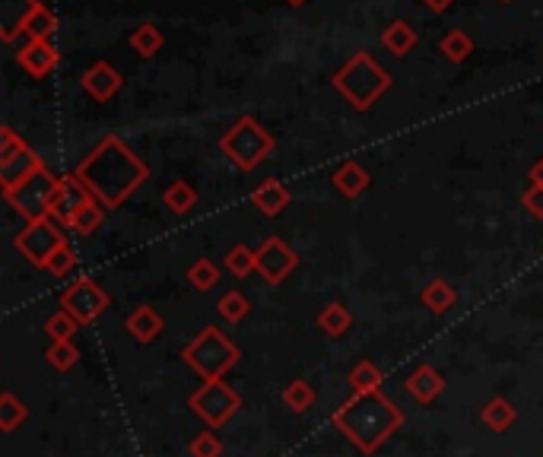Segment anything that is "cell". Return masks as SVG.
<instances>
[{
	"label": "cell",
	"instance_id": "6da1fadb",
	"mask_svg": "<svg viewBox=\"0 0 543 457\" xmlns=\"http://www.w3.org/2000/svg\"><path fill=\"white\" fill-rule=\"evenodd\" d=\"M77 178L105 210H118L143 188L150 169L121 137H102L77 166Z\"/></svg>",
	"mask_w": 543,
	"mask_h": 457
},
{
	"label": "cell",
	"instance_id": "7a4b0ae2",
	"mask_svg": "<svg viewBox=\"0 0 543 457\" xmlns=\"http://www.w3.org/2000/svg\"><path fill=\"white\" fill-rule=\"evenodd\" d=\"M334 426L362 454H375L404 426V413L401 407H394V400H388L382 391L353 394L334 410Z\"/></svg>",
	"mask_w": 543,
	"mask_h": 457
},
{
	"label": "cell",
	"instance_id": "3957f363",
	"mask_svg": "<svg viewBox=\"0 0 543 457\" xmlns=\"http://www.w3.org/2000/svg\"><path fill=\"white\" fill-rule=\"evenodd\" d=\"M334 89L356 112H369L391 89V73L382 64H375L369 51H356L353 58L334 73Z\"/></svg>",
	"mask_w": 543,
	"mask_h": 457
},
{
	"label": "cell",
	"instance_id": "277c9868",
	"mask_svg": "<svg viewBox=\"0 0 543 457\" xmlns=\"http://www.w3.org/2000/svg\"><path fill=\"white\" fill-rule=\"evenodd\" d=\"M274 137H270L267 127L258 121V118H239L229 131L220 137V150L223 156L232 162L235 169L242 172H255L264 159H270V153H274Z\"/></svg>",
	"mask_w": 543,
	"mask_h": 457
},
{
	"label": "cell",
	"instance_id": "5b68a950",
	"mask_svg": "<svg viewBox=\"0 0 543 457\" xmlns=\"http://www.w3.org/2000/svg\"><path fill=\"white\" fill-rule=\"evenodd\" d=\"M181 359H185L204 381H220L232 365H239L242 350L220 331V327H204V331L185 346Z\"/></svg>",
	"mask_w": 543,
	"mask_h": 457
},
{
	"label": "cell",
	"instance_id": "8992f818",
	"mask_svg": "<svg viewBox=\"0 0 543 457\" xmlns=\"http://www.w3.org/2000/svg\"><path fill=\"white\" fill-rule=\"evenodd\" d=\"M64 245H67L64 226L54 223L51 216L48 219H35V223H26L20 232H16V239H13V248L20 251L32 267H39V270H48V261Z\"/></svg>",
	"mask_w": 543,
	"mask_h": 457
},
{
	"label": "cell",
	"instance_id": "52a82bcc",
	"mask_svg": "<svg viewBox=\"0 0 543 457\" xmlns=\"http://www.w3.org/2000/svg\"><path fill=\"white\" fill-rule=\"evenodd\" d=\"M188 404H191V410L201 416L210 429H220V426L229 423L235 413H239L242 394L232 391L226 381L220 378V381H204V385L191 394Z\"/></svg>",
	"mask_w": 543,
	"mask_h": 457
},
{
	"label": "cell",
	"instance_id": "ba28073f",
	"mask_svg": "<svg viewBox=\"0 0 543 457\" xmlns=\"http://www.w3.org/2000/svg\"><path fill=\"white\" fill-rule=\"evenodd\" d=\"M54 188H58V178H54L48 169H39L35 175H29L23 185H16L13 191H7V204H13V210L26 216V223H35V219H48L51 216V197Z\"/></svg>",
	"mask_w": 543,
	"mask_h": 457
},
{
	"label": "cell",
	"instance_id": "9c48e42d",
	"mask_svg": "<svg viewBox=\"0 0 543 457\" xmlns=\"http://www.w3.org/2000/svg\"><path fill=\"white\" fill-rule=\"evenodd\" d=\"M58 305H61V312H67L70 318H74L83 327V324H93V321L102 318V312L108 308V292L93 277H83V280L70 283L61 292Z\"/></svg>",
	"mask_w": 543,
	"mask_h": 457
},
{
	"label": "cell",
	"instance_id": "30bf717a",
	"mask_svg": "<svg viewBox=\"0 0 543 457\" xmlns=\"http://www.w3.org/2000/svg\"><path fill=\"white\" fill-rule=\"evenodd\" d=\"M93 200H96L93 191H89L77 175H64V178H58V188H54V197H51V219L61 223L64 229H70L77 213L86 204H93Z\"/></svg>",
	"mask_w": 543,
	"mask_h": 457
},
{
	"label": "cell",
	"instance_id": "8fae6325",
	"mask_svg": "<svg viewBox=\"0 0 543 457\" xmlns=\"http://www.w3.org/2000/svg\"><path fill=\"white\" fill-rule=\"evenodd\" d=\"M296 267H299V254L289 248L280 235L264 239V245L258 248V273L270 286H280Z\"/></svg>",
	"mask_w": 543,
	"mask_h": 457
},
{
	"label": "cell",
	"instance_id": "7c38bea8",
	"mask_svg": "<svg viewBox=\"0 0 543 457\" xmlns=\"http://www.w3.org/2000/svg\"><path fill=\"white\" fill-rule=\"evenodd\" d=\"M83 89H86V96L89 99H96V102H108V99H115L118 96V89H121V73L108 64V61H96V64H89L83 70Z\"/></svg>",
	"mask_w": 543,
	"mask_h": 457
},
{
	"label": "cell",
	"instance_id": "4fadbf2b",
	"mask_svg": "<svg viewBox=\"0 0 543 457\" xmlns=\"http://www.w3.org/2000/svg\"><path fill=\"white\" fill-rule=\"evenodd\" d=\"M58 61H61V54L54 51L51 42H26V48L16 51V64L35 80H45L48 73L58 67Z\"/></svg>",
	"mask_w": 543,
	"mask_h": 457
},
{
	"label": "cell",
	"instance_id": "5bb4252c",
	"mask_svg": "<svg viewBox=\"0 0 543 457\" xmlns=\"http://www.w3.org/2000/svg\"><path fill=\"white\" fill-rule=\"evenodd\" d=\"M42 7V0H0V39L16 42L26 20Z\"/></svg>",
	"mask_w": 543,
	"mask_h": 457
},
{
	"label": "cell",
	"instance_id": "9a60e30c",
	"mask_svg": "<svg viewBox=\"0 0 543 457\" xmlns=\"http://www.w3.org/2000/svg\"><path fill=\"white\" fill-rule=\"evenodd\" d=\"M39 169H45L42 156L35 153L32 146H26L20 156H13L10 162H4V166H0V188H4V194H7V191H13L16 185H23V181H26L29 175H35Z\"/></svg>",
	"mask_w": 543,
	"mask_h": 457
},
{
	"label": "cell",
	"instance_id": "2e32d148",
	"mask_svg": "<svg viewBox=\"0 0 543 457\" xmlns=\"http://www.w3.org/2000/svg\"><path fill=\"white\" fill-rule=\"evenodd\" d=\"M445 391V378L442 372H436L432 365H416L413 375L407 378V394L416 400V404H432L439 394Z\"/></svg>",
	"mask_w": 543,
	"mask_h": 457
},
{
	"label": "cell",
	"instance_id": "e0dca14e",
	"mask_svg": "<svg viewBox=\"0 0 543 457\" xmlns=\"http://www.w3.org/2000/svg\"><path fill=\"white\" fill-rule=\"evenodd\" d=\"M124 327H128L137 343H153L162 334L166 321H162V315L156 312L153 305H137L134 312L124 318Z\"/></svg>",
	"mask_w": 543,
	"mask_h": 457
},
{
	"label": "cell",
	"instance_id": "ac0fdd59",
	"mask_svg": "<svg viewBox=\"0 0 543 457\" xmlns=\"http://www.w3.org/2000/svg\"><path fill=\"white\" fill-rule=\"evenodd\" d=\"M251 204H255L264 216H280L289 204H293V194H289L283 181L267 178L264 185H258L255 194H251Z\"/></svg>",
	"mask_w": 543,
	"mask_h": 457
},
{
	"label": "cell",
	"instance_id": "d6986e66",
	"mask_svg": "<svg viewBox=\"0 0 543 457\" xmlns=\"http://www.w3.org/2000/svg\"><path fill=\"white\" fill-rule=\"evenodd\" d=\"M331 181H334V188H337L343 197H350V200H356L359 194H366V191H369V185H372L369 172L362 169L356 159L343 162V166L331 175Z\"/></svg>",
	"mask_w": 543,
	"mask_h": 457
},
{
	"label": "cell",
	"instance_id": "ffe728a7",
	"mask_svg": "<svg viewBox=\"0 0 543 457\" xmlns=\"http://www.w3.org/2000/svg\"><path fill=\"white\" fill-rule=\"evenodd\" d=\"M480 419H483L486 429L509 432L515 426V419H518V410L505 397H493V400H486V407L480 410Z\"/></svg>",
	"mask_w": 543,
	"mask_h": 457
},
{
	"label": "cell",
	"instance_id": "44dd1931",
	"mask_svg": "<svg viewBox=\"0 0 543 457\" xmlns=\"http://www.w3.org/2000/svg\"><path fill=\"white\" fill-rule=\"evenodd\" d=\"M416 29L410 26V23H404V20H394L385 32H382V45H385V51H391L394 58H404V54H410L413 48H416Z\"/></svg>",
	"mask_w": 543,
	"mask_h": 457
},
{
	"label": "cell",
	"instance_id": "7402d4cb",
	"mask_svg": "<svg viewBox=\"0 0 543 457\" xmlns=\"http://www.w3.org/2000/svg\"><path fill=\"white\" fill-rule=\"evenodd\" d=\"M128 45L140 54V58H156L166 45V35H162L153 23H140L131 35H128Z\"/></svg>",
	"mask_w": 543,
	"mask_h": 457
},
{
	"label": "cell",
	"instance_id": "603a6c76",
	"mask_svg": "<svg viewBox=\"0 0 543 457\" xmlns=\"http://www.w3.org/2000/svg\"><path fill=\"white\" fill-rule=\"evenodd\" d=\"M350 324H353V315H350V308L343 305V302H331V305H324L321 308V315H318V327L328 337H343L350 331Z\"/></svg>",
	"mask_w": 543,
	"mask_h": 457
},
{
	"label": "cell",
	"instance_id": "cb8c5ba5",
	"mask_svg": "<svg viewBox=\"0 0 543 457\" xmlns=\"http://www.w3.org/2000/svg\"><path fill=\"white\" fill-rule=\"evenodd\" d=\"M162 204H166L175 216H188L197 204V191L188 185L185 178H178L166 191H162Z\"/></svg>",
	"mask_w": 543,
	"mask_h": 457
},
{
	"label": "cell",
	"instance_id": "d4e9b609",
	"mask_svg": "<svg viewBox=\"0 0 543 457\" xmlns=\"http://www.w3.org/2000/svg\"><path fill=\"white\" fill-rule=\"evenodd\" d=\"M423 305L429 308L432 315H445V312H451V305H455V289H451V283L448 280H432L426 289H423Z\"/></svg>",
	"mask_w": 543,
	"mask_h": 457
},
{
	"label": "cell",
	"instance_id": "484cf974",
	"mask_svg": "<svg viewBox=\"0 0 543 457\" xmlns=\"http://www.w3.org/2000/svg\"><path fill=\"white\" fill-rule=\"evenodd\" d=\"M439 51L445 54L451 64H464L470 54H474V39H470L464 29H451V32L442 35Z\"/></svg>",
	"mask_w": 543,
	"mask_h": 457
},
{
	"label": "cell",
	"instance_id": "4316f807",
	"mask_svg": "<svg viewBox=\"0 0 543 457\" xmlns=\"http://www.w3.org/2000/svg\"><path fill=\"white\" fill-rule=\"evenodd\" d=\"M347 381H350L353 394H372V391L382 388V372H378L375 362L362 359L359 365H353V369H350Z\"/></svg>",
	"mask_w": 543,
	"mask_h": 457
},
{
	"label": "cell",
	"instance_id": "83f0119b",
	"mask_svg": "<svg viewBox=\"0 0 543 457\" xmlns=\"http://www.w3.org/2000/svg\"><path fill=\"white\" fill-rule=\"evenodd\" d=\"M54 29H58V16H54V13L42 4V7L26 20L23 35H29V42H51Z\"/></svg>",
	"mask_w": 543,
	"mask_h": 457
},
{
	"label": "cell",
	"instance_id": "f1b7e54d",
	"mask_svg": "<svg viewBox=\"0 0 543 457\" xmlns=\"http://www.w3.org/2000/svg\"><path fill=\"white\" fill-rule=\"evenodd\" d=\"M29 419V407L23 404L20 397L13 391H4L0 394V429L4 432H13L16 426H23Z\"/></svg>",
	"mask_w": 543,
	"mask_h": 457
},
{
	"label": "cell",
	"instance_id": "f546056e",
	"mask_svg": "<svg viewBox=\"0 0 543 457\" xmlns=\"http://www.w3.org/2000/svg\"><path fill=\"white\" fill-rule=\"evenodd\" d=\"M283 404L293 410V413H305L315 407V388L309 385L305 378H293L289 385L283 388Z\"/></svg>",
	"mask_w": 543,
	"mask_h": 457
},
{
	"label": "cell",
	"instance_id": "4dcf8cb0",
	"mask_svg": "<svg viewBox=\"0 0 543 457\" xmlns=\"http://www.w3.org/2000/svg\"><path fill=\"white\" fill-rule=\"evenodd\" d=\"M216 312H220V318H223V321L239 324V321H245V318H248L251 305H248V299L242 296L239 289H229V292H223V296H220V302H216Z\"/></svg>",
	"mask_w": 543,
	"mask_h": 457
},
{
	"label": "cell",
	"instance_id": "1f68e13d",
	"mask_svg": "<svg viewBox=\"0 0 543 457\" xmlns=\"http://www.w3.org/2000/svg\"><path fill=\"white\" fill-rule=\"evenodd\" d=\"M226 270L232 277H248L258 270V251H251L248 245H232L226 254Z\"/></svg>",
	"mask_w": 543,
	"mask_h": 457
},
{
	"label": "cell",
	"instance_id": "d6a6232c",
	"mask_svg": "<svg viewBox=\"0 0 543 457\" xmlns=\"http://www.w3.org/2000/svg\"><path fill=\"white\" fill-rule=\"evenodd\" d=\"M77 331H80V324L70 318L67 312H58V315H51L45 321V334H48L51 343H74Z\"/></svg>",
	"mask_w": 543,
	"mask_h": 457
},
{
	"label": "cell",
	"instance_id": "836d02e7",
	"mask_svg": "<svg viewBox=\"0 0 543 457\" xmlns=\"http://www.w3.org/2000/svg\"><path fill=\"white\" fill-rule=\"evenodd\" d=\"M188 280L197 292H210L216 283H220V267H216L210 258H201L188 267Z\"/></svg>",
	"mask_w": 543,
	"mask_h": 457
},
{
	"label": "cell",
	"instance_id": "e575fe53",
	"mask_svg": "<svg viewBox=\"0 0 543 457\" xmlns=\"http://www.w3.org/2000/svg\"><path fill=\"white\" fill-rule=\"evenodd\" d=\"M45 359L51 369H58V372H70L74 365L80 362V350L74 343H51L48 350H45Z\"/></svg>",
	"mask_w": 543,
	"mask_h": 457
},
{
	"label": "cell",
	"instance_id": "d590c367",
	"mask_svg": "<svg viewBox=\"0 0 543 457\" xmlns=\"http://www.w3.org/2000/svg\"><path fill=\"white\" fill-rule=\"evenodd\" d=\"M102 219H105V207L99 204V200H93V204H86L80 213H77V219H74V229L77 235H93L96 229H102Z\"/></svg>",
	"mask_w": 543,
	"mask_h": 457
},
{
	"label": "cell",
	"instance_id": "8d00e7d4",
	"mask_svg": "<svg viewBox=\"0 0 543 457\" xmlns=\"http://www.w3.org/2000/svg\"><path fill=\"white\" fill-rule=\"evenodd\" d=\"M188 451H191V457H220L223 454V442L213 432H197L191 438Z\"/></svg>",
	"mask_w": 543,
	"mask_h": 457
},
{
	"label": "cell",
	"instance_id": "74e56055",
	"mask_svg": "<svg viewBox=\"0 0 543 457\" xmlns=\"http://www.w3.org/2000/svg\"><path fill=\"white\" fill-rule=\"evenodd\" d=\"M26 146H29V143H26L20 134H16L13 127H0V166H4V162H10L13 156H20Z\"/></svg>",
	"mask_w": 543,
	"mask_h": 457
},
{
	"label": "cell",
	"instance_id": "f35d334b",
	"mask_svg": "<svg viewBox=\"0 0 543 457\" xmlns=\"http://www.w3.org/2000/svg\"><path fill=\"white\" fill-rule=\"evenodd\" d=\"M74 264H77V254H74V248L70 245H64L54 258L48 261V273L51 277H67L70 270H74Z\"/></svg>",
	"mask_w": 543,
	"mask_h": 457
},
{
	"label": "cell",
	"instance_id": "ab89813d",
	"mask_svg": "<svg viewBox=\"0 0 543 457\" xmlns=\"http://www.w3.org/2000/svg\"><path fill=\"white\" fill-rule=\"evenodd\" d=\"M521 204H524V210H528L531 216L543 219V188L531 185L528 191H524V197H521Z\"/></svg>",
	"mask_w": 543,
	"mask_h": 457
},
{
	"label": "cell",
	"instance_id": "60d3db41",
	"mask_svg": "<svg viewBox=\"0 0 543 457\" xmlns=\"http://www.w3.org/2000/svg\"><path fill=\"white\" fill-rule=\"evenodd\" d=\"M531 185H537V188H543V156L534 162L531 166Z\"/></svg>",
	"mask_w": 543,
	"mask_h": 457
},
{
	"label": "cell",
	"instance_id": "b9f144b4",
	"mask_svg": "<svg viewBox=\"0 0 543 457\" xmlns=\"http://www.w3.org/2000/svg\"><path fill=\"white\" fill-rule=\"evenodd\" d=\"M423 4H426V7H429L432 13H445V10H448L451 4H455V0H423Z\"/></svg>",
	"mask_w": 543,
	"mask_h": 457
},
{
	"label": "cell",
	"instance_id": "7bdbcfd3",
	"mask_svg": "<svg viewBox=\"0 0 543 457\" xmlns=\"http://www.w3.org/2000/svg\"><path fill=\"white\" fill-rule=\"evenodd\" d=\"M286 4H289V7H302V4H305V0H286Z\"/></svg>",
	"mask_w": 543,
	"mask_h": 457
},
{
	"label": "cell",
	"instance_id": "ee69618b",
	"mask_svg": "<svg viewBox=\"0 0 543 457\" xmlns=\"http://www.w3.org/2000/svg\"><path fill=\"white\" fill-rule=\"evenodd\" d=\"M502 4H512V0H502Z\"/></svg>",
	"mask_w": 543,
	"mask_h": 457
}]
</instances>
